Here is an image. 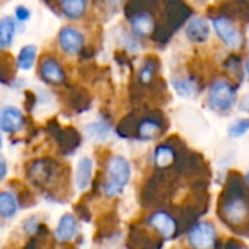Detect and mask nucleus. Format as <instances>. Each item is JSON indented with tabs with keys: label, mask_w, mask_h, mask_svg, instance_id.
<instances>
[{
	"label": "nucleus",
	"mask_w": 249,
	"mask_h": 249,
	"mask_svg": "<svg viewBox=\"0 0 249 249\" xmlns=\"http://www.w3.org/2000/svg\"><path fill=\"white\" fill-rule=\"evenodd\" d=\"M0 147H1V136H0Z\"/></svg>",
	"instance_id": "nucleus-32"
},
{
	"label": "nucleus",
	"mask_w": 249,
	"mask_h": 249,
	"mask_svg": "<svg viewBox=\"0 0 249 249\" xmlns=\"http://www.w3.org/2000/svg\"><path fill=\"white\" fill-rule=\"evenodd\" d=\"M131 175L130 163L123 156H112L107 166V181L104 184V194L107 197H115L121 194L128 184Z\"/></svg>",
	"instance_id": "nucleus-2"
},
{
	"label": "nucleus",
	"mask_w": 249,
	"mask_h": 249,
	"mask_svg": "<svg viewBox=\"0 0 249 249\" xmlns=\"http://www.w3.org/2000/svg\"><path fill=\"white\" fill-rule=\"evenodd\" d=\"M147 223L150 225V228H153L160 236H163L165 239H171L178 233V223L174 219V216H171L166 212H156L153 213L149 219Z\"/></svg>",
	"instance_id": "nucleus-9"
},
{
	"label": "nucleus",
	"mask_w": 249,
	"mask_h": 249,
	"mask_svg": "<svg viewBox=\"0 0 249 249\" xmlns=\"http://www.w3.org/2000/svg\"><path fill=\"white\" fill-rule=\"evenodd\" d=\"M245 181H247V184H248V187H249V172H248V175H247V178H245Z\"/></svg>",
	"instance_id": "nucleus-30"
},
{
	"label": "nucleus",
	"mask_w": 249,
	"mask_h": 249,
	"mask_svg": "<svg viewBox=\"0 0 249 249\" xmlns=\"http://www.w3.org/2000/svg\"><path fill=\"white\" fill-rule=\"evenodd\" d=\"M137 136L142 140H153L162 133V124L158 120H153L150 117L142 120L137 124Z\"/></svg>",
	"instance_id": "nucleus-20"
},
{
	"label": "nucleus",
	"mask_w": 249,
	"mask_h": 249,
	"mask_svg": "<svg viewBox=\"0 0 249 249\" xmlns=\"http://www.w3.org/2000/svg\"><path fill=\"white\" fill-rule=\"evenodd\" d=\"M28 177L36 187L50 188L58 179V163L51 159L35 160L28 169Z\"/></svg>",
	"instance_id": "nucleus-4"
},
{
	"label": "nucleus",
	"mask_w": 249,
	"mask_h": 249,
	"mask_svg": "<svg viewBox=\"0 0 249 249\" xmlns=\"http://www.w3.org/2000/svg\"><path fill=\"white\" fill-rule=\"evenodd\" d=\"M25 124L22 111L16 107L7 105L0 109V130L6 133H18Z\"/></svg>",
	"instance_id": "nucleus-10"
},
{
	"label": "nucleus",
	"mask_w": 249,
	"mask_h": 249,
	"mask_svg": "<svg viewBox=\"0 0 249 249\" xmlns=\"http://www.w3.org/2000/svg\"><path fill=\"white\" fill-rule=\"evenodd\" d=\"M36 47L32 45V44H28V45H23L19 53H18V57H16V66L19 70L22 71H28L34 67L35 64V60H36Z\"/></svg>",
	"instance_id": "nucleus-21"
},
{
	"label": "nucleus",
	"mask_w": 249,
	"mask_h": 249,
	"mask_svg": "<svg viewBox=\"0 0 249 249\" xmlns=\"http://www.w3.org/2000/svg\"><path fill=\"white\" fill-rule=\"evenodd\" d=\"M92 171H93V162L90 158H82L77 162L76 168V187L79 191H85L89 188L92 181Z\"/></svg>",
	"instance_id": "nucleus-13"
},
{
	"label": "nucleus",
	"mask_w": 249,
	"mask_h": 249,
	"mask_svg": "<svg viewBox=\"0 0 249 249\" xmlns=\"http://www.w3.org/2000/svg\"><path fill=\"white\" fill-rule=\"evenodd\" d=\"M248 130L249 120L242 118V120L235 121V123L229 127V136H231V137H241V136H244Z\"/></svg>",
	"instance_id": "nucleus-25"
},
{
	"label": "nucleus",
	"mask_w": 249,
	"mask_h": 249,
	"mask_svg": "<svg viewBox=\"0 0 249 249\" xmlns=\"http://www.w3.org/2000/svg\"><path fill=\"white\" fill-rule=\"evenodd\" d=\"M217 233L212 223L200 222L193 225L188 232V242L194 249H213L216 247Z\"/></svg>",
	"instance_id": "nucleus-6"
},
{
	"label": "nucleus",
	"mask_w": 249,
	"mask_h": 249,
	"mask_svg": "<svg viewBox=\"0 0 249 249\" xmlns=\"http://www.w3.org/2000/svg\"><path fill=\"white\" fill-rule=\"evenodd\" d=\"M207 102L210 108L214 111H219V112L229 111L236 102V90L228 82H223V80L214 82L210 89Z\"/></svg>",
	"instance_id": "nucleus-5"
},
{
	"label": "nucleus",
	"mask_w": 249,
	"mask_h": 249,
	"mask_svg": "<svg viewBox=\"0 0 249 249\" xmlns=\"http://www.w3.org/2000/svg\"><path fill=\"white\" fill-rule=\"evenodd\" d=\"M60 10L67 19H80L88 9V0H60Z\"/></svg>",
	"instance_id": "nucleus-18"
},
{
	"label": "nucleus",
	"mask_w": 249,
	"mask_h": 249,
	"mask_svg": "<svg viewBox=\"0 0 249 249\" xmlns=\"http://www.w3.org/2000/svg\"><path fill=\"white\" fill-rule=\"evenodd\" d=\"M39 77L48 85H61L66 80V73L55 57L45 55L39 63Z\"/></svg>",
	"instance_id": "nucleus-8"
},
{
	"label": "nucleus",
	"mask_w": 249,
	"mask_h": 249,
	"mask_svg": "<svg viewBox=\"0 0 249 249\" xmlns=\"http://www.w3.org/2000/svg\"><path fill=\"white\" fill-rule=\"evenodd\" d=\"M15 18H16V20L18 22H26L29 18H31V12H29V9L28 7H25V6H18L16 9H15Z\"/></svg>",
	"instance_id": "nucleus-27"
},
{
	"label": "nucleus",
	"mask_w": 249,
	"mask_h": 249,
	"mask_svg": "<svg viewBox=\"0 0 249 249\" xmlns=\"http://www.w3.org/2000/svg\"><path fill=\"white\" fill-rule=\"evenodd\" d=\"M174 88L175 90L185 98L194 96L198 92V83L191 79V77H185V79H179V80H174Z\"/></svg>",
	"instance_id": "nucleus-22"
},
{
	"label": "nucleus",
	"mask_w": 249,
	"mask_h": 249,
	"mask_svg": "<svg viewBox=\"0 0 249 249\" xmlns=\"http://www.w3.org/2000/svg\"><path fill=\"white\" fill-rule=\"evenodd\" d=\"M213 28L219 38L231 48H235L241 44V35L238 29L233 26L232 22H229L226 18H214L213 19Z\"/></svg>",
	"instance_id": "nucleus-11"
},
{
	"label": "nucleus",
	"mask_w": 249,
	"mask_h": 249,
	"mask_svg": "<svg viewBox=\"0 0 249 249\" xmlns=\"http://www.w3.org/2000/svg\"><path fill=\"white\" fill-rule=\"evenodd\" d=\"M155 69H156L155 63L150 61V60H147V61L144 63L142 71H140V80H142L143 83H149V82L153 79V76H155Z\"/></svg>",
	"instance_id": "nucleus-26"
},
{
	"label": "nucleus",
	"mask_w": 249,
	"mask_h": 249,
	"mask_svg": "<svg viewBox=\"0 0 249 249\" xmlns=\"http://www.w3.org/2000/svg\"><path fill=\"white\" fill-rule=\"evenodd\" d=\"M16 35V20L12 16L0 18V50L12 47Z\"/></svg>",
	"instance_id": "nucleus-16"
},
{
	"label": "nucleus",
	"mask_w": 249,
	"mask_h": 249,
	"mask_svg": "<svg viewBox=\"0 0 249 249\" xmlns=\"http://www.w3.org/2000/svg\"><path fill=\"white\" fill-rule=\"evenodd\" d=\"M172 184L163 174H156L153 178H150L143 187L142 191V203L146 207H156L163 206L169 200V194L172 193Z\"/></svg>",
	"instance_id": "nucleus-3"
},
{
	"label": "nucleus",
	"mask_w": 249,
	"mask_h": 249,
	"mask_svg": "<svg viewBox=\"0 0 249 249\" xmlns=\"http://www.w3.org/2000/svg\"><path fill=\"white\" fill-rule=\"evenodd\" d=\"M131 29L137 36H147L155 31V22L149 13H136L131 18Z\"/></svg>",
	"instance_id": "nucleus-19"
},
{
	"label": "nucleus",
	"mask_w": 249,
	"mask_h": 249,
	"mask_svg": "<svg viewBox=\"0 0 249 249\" xmlns=\"http://www.w3.org/2000/svg\"><path fill=\"white\" fill-rule=\"evenodd\" d=\"M226 249H247L241 242H238V241H229L228 244H226Z\"/></svg>",
	"instance_id": "nucleus-29"
},
{
	"label": "nucleus",
	"mask_w": 249,
	"mask_h": 249,
	"mask_svg": "<svg viewBox=\"0 0 249 249\" xmlns=\"http://www.w3.org/2000/svg\"><path fill=\"white\" fill-rule=\"evenodd\" d=\"M109 125L104 121H96V123H92L86 127V133L92 137V139H96V140H104L107 139V136L109 134Z\"/></svg>",
	"instance_id": "nucleus-24"
},
{
	"label": "nucleus",
	"mask_w": 249,
	"mask_h": 249,
	"mask_svg": "<svg viewBox=\"0 0 249 249\" xmlns=\"http://www.w3.org/2000/svg\"><path fill=\"white\" fill-rule=\"evenodd\" d=\"M177 162V150L171 144H160L155 149V165L159 171L171 168Z\"/></svg>",
	"instance_id": "nucleus-15"
},
{
	"label": "nucleus",
	"mask_w": 249,
	"mask_h": 249,
	"mask_svg": "<svg viewBox=\"0 0 249 249\" xmlns=\"http://www.w3.org/2000/svg\"><path fill=\"white\" fill-rule=\"evenodd\" d=\"M209 35H210V29H209V25L204 19L196 18V19L190 20V23L187 26V36L193 42L203 44L209 39Z\"/></svg>",
	"instance_id": "nucleus-14"
},
{
	"label": "nucleus",
	"mask_w": 249,
	"mask_h": 249,
	"mask_svg": "<svg viewBox=\"0 0 249 249\" xmlns=\"http://www.w3.org/2000/svg\"><path fill=\"white\" fill-rule=\"evenodd\" d=\"M7 174V165H6V160L3 159V156H0V181L6 177Z\"/></svg>",
	"instance_id": "nucleus-28"
},
{
	"label": "nucleus",
	"mask_w": 249,
	"mask_h": 249,
	"mask_svg": "<svg viewBox=\"0 0 249 249\" xmlns=\"http://www.w3.org/2000/svg\"><path fill=\"white\" fill-rule=\"evenodd\" d=\"M247 73H248V74H249V61H248V63H247Z\"/></svg>",
	"instance_id": "nucleus-31"
},
{
	"label": "nucleus",
	"mask_w": 249,
	"mask_h": 249,
	"mask_svg": "<svg viewBox=\"0 0 249 249\" xmlns=\"http://www.w3.org/2000/svg\"><path fill=\"white\" fill-rule=\"evenodd\" d=\"M57 41H58V47L63 53H66L69 55H76L83 48L85 36L77 28L67 25L60 29Z\"/></svg>",
	"instance_id": "nucleus-7"
},
{
	"label": "nucleus",
	"mask_w": 249,
	"mask_h": 249,
	"mask_svg": "<svg viewBox=\"0 0 249 249\" xmlns=\"http://www.w3.org/2000/svg\"><path fill=\"white\" fill-rule=\"evenodd\" d=\"M128 244L131 249H160L162 248V241L155 236L150 235L149 232L143 231V229H137L133 228L130 232V239Z\"/></svg>",
	"instance_id": "nucleus-12"
},
{
	"label": "nucleus",
	"mask_w": 249,
	"mask_h": 249,
	"mask_svg": "<svg viewBox=\"0 0 249 249\" xmlns=\"http://www.w3.org/2000/svg\"><path fill=\"white\" fill-rule=\"evenodd\" d=\"M76 232H77L76 219L71 214H64L58 222V226L55 231V238L58 242H69L74 238Z\"/></svg>",
	"instance_id": "nucleus-17"
},
{
	"label": "nucleus",
	"mask_w": 249,
	"mask_h": 249,
	"mask_svg": "<svg viewBox=\"0 0 249 249\" xmlns=\"http://www.w3.org/2000/svg\"><path fill=\"white\" fill-rule=\"evenodd\" d=\"M18 212V204L10 193H0V216L7 219L15 216Z\"/></svg>",
	"instance_id": "nucleus-23"
},
{
	"label": "nucleus",
	"mask_w": 249,
	"mask_h": 249,
	"mask_svg": "<svg viewBox=\"0 0 249 249\" xmlns=\"http://www.w3.org/2000/svg\"><path fill=\"white\" fill-rule=\"evenodd\" d=\"M217 214L235 233L249 236V187L236 172H231L219 197Z\"/></svg>",
	"instance_id": "nucleus-1"
}]
</instances>
